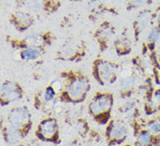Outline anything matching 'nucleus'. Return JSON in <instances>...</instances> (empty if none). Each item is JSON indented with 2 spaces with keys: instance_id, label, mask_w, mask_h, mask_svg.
Here are the masks:
<instances>
[{
  "instance_id": "nucleus-2",
  "label": "nucleus",
  "mask_w": 160,
  "mask_h": 146,
  "mask_svg": "<svg viewBox=\"0 0 160 146\" xmlns=\"http://www.w3.org/2000/svg\"><path fill=\"white\" fill-rule=\"evenodd\" d=\"M55 40V36L50 30H42L31 32L23 38H14L12 36H5V41L11 47L16 51H21L26 48L39 47L48 50Z\"/></svg>"
},
{
  "instance_id": "nucleus-27",
  "label": "nucleus",
  "mask_w": 160,
  "mask_h": 146,
  "mask_svg": "<svg viewBox=\"0 0 160 146\" xmlns=\"http://www.w3.org/2000/svg\"><path fill=\"white\" fill-rule=\"evenodd\" d=\"M158 50L160 51V41H159V43H158Z\"/></svg>"
},
{
  "instance_id": "nucleus-16",
  "label": "nucleus",
  "mask_w": 160,
  "mask_h": 146,
  "mask_svg": "<svg viewBox=\"0 0 160 146\" xmlns=\"http://www.w3.org/2000/svg\"><path fill=\"white\" fill-rule=\"evenodd\" d=\"M145 43L143 45V52L144 53H152L156 52L157 45H158L160 41V28L158 26L154 25L149 30Z\"/></svg>"
},
{
  "instance_id": "nucleus-23",
  "label": "nucleus",
  "mask_w": 160,
  "mask_h": 146,
  "mask_svg": "<svg viewBox=\"0 0 160 146\" xmlns=\"http://www.w3.org/2000/svg\"><path fill=\"white\" fill-rule=\"evenodd\" d=\"M150 127V131L152 134H156V135H160V123L158 122H154L152 123L149 125Z\"/></svg>"
},
{
  "instance_id": "nucleus-26",
  "label": "nucleus",
  "mask_w": 160,
  "mask_h": 146,
  "mask_svg": "<svg viewBox=\"0 0 160 146\" xmlns=\"http://www.w3.org/2000/svg\"><path fill=\"white\" fill-rule=\"evenodd\" d=\"M158 81L159 82V84H160V73L158 74Z\"/></svg>"
},
{
  "instance_id": "nucleus-7",
  "label": "nucleus",
  "mask_w": 160,
  "mask_h": 146,
  "mask_svg": "<svg viewBox=\"0 0 160 146\" xmlns=\"http://www.w3.org/2000/svg\"><path fill=\"white\" fill-rule=\"evenodd\" d=\"M7 121L9 125L21 134L22 138L29 132L32 127V115L26 106L12 108L9 112Z\"/></svg>"
},
{
  "instance_id": "nucleus-21",
  "label": "nucleus",
  "mask_w": 160,
  "mask_h": 146,
  "mask_svg": "<svg viewBox=\"0 0 160 146\" xmlns=\"http://www.w3.org/2000/svg\"><path fill=\"white\" fill-rule=\"evenodd\" d=\"M153 141V136L150 130H143L138 137V146H150Z\"/></svg>"
},
{
  "instance_id": "nucleus-11",
  "label": "nucleus",
  "mask_w": 160,
  "mask_h": 146,
  "mask_svg": "<svg viewBox=\"0 0 160 146\" xmlns=\"http://www.w3.org/2000/svg\"><path fill=\"white\" fill-rule=\"evenodd\" d=\"M8 21L18 32H25L34 25L36 17L34 14L21 9H17L10 13Z\"/></svg>"
},
{
  "instance_id": "nucleus-12",
  "label": "nucleus",
  "mask_w": 160,
  "mask_h": 146,
  "mask_svg": "<svg viewBox=\"0 0 160 146\" xmlns=\"http://www.w3.org/2000/svg\"><path fill=\"white\" fill-rule=\"evenodd\" d=\"M37 135L45 141H56L59 136V125L56 119L47 117L40 121L37 128Z\"/></svg>"
},
{
  "instance_id": "nucleus-8",
  "label": "nucleus",
  "mask_w": 160,
  "mask_h": 146,
  "mask_svg": "<svg viewBox=\"0 0 160 146\" xmlns=\"http://www.w3.org/2000/svg\"><path fill=\"white\" fill-rule=\"evenodd\" d=\"M117 33V29L112 23L108 20L102 22L93 33V38L101 53H104L108 51L110 45L113 44L115 40V36Z\"/></svg>"
},
{
  "instance_id": "nucleus-17",
  "label": "nucleus",
  "mask_w": 160,
  "mask_h": 146,
  "mask_svg": "<svg viewBox=\"0 0 160 146\" xmlns=\"http://www.w3.org/2000/svg\"><path fill=\"white\" fill-rule=\"evenodd\" d=\"M46 52H47V50L43 49V48H26L21 51H18V57L22 61L34 63V62H38L46 53Z\"/></svg>"
},
{
  "instance_id": "nucleus-20",
  "label": "nucleus",
  "mask_w": 160,
  "mask_h": 146,
  "mask_svg": "<svg viewBox=\"0 0 160 146\" xmlns=\"http://www.w3.org/2000/svg\"><path fill=\"white\" fill-rule=\"evenodd\" d=\"M152 0H125V7L128 11H132L138 9H144V7L151 4Z\"/></svg>"
},
{
  "instance_id": "nucleus-13",
  "label": "nucleus",
  "mask_w": 160,
  "mask_h": 146,
  "mask_svg": "<svg viewBox=\"0 0 160 146\" xmlns=\"http://www.w3.org/2000/svg\"><path fill=\"white\" fill-rule=\"evenodd\" d=\"M128 135V130L125 125L119 121H111L106 130V137L111 144H120Z\"/></svg>"
},
{
  "instance_id": "nucleus-18",
  "label": "nucleus",
  "mask_w": 160,
  "mask_h": 146,
  "mask_svg": "<svg viewBox=\"0 0 160 146\" xmlns=\"http://www.w3.org/2000/svg\"><path fill=\"white\" fill-rule=\"evenodd\" d=\"M89 7H90V13H92V16L95 17L103 13L108 12L117 14L116 9L109 8L100 0H91L89 2Z\"/></svg>"
},
{
  "instance_id": "nucleus-24",
  "label": "nucleus",
  "mask_w": 160,
  "mask_h": 146,
  "mask_svg": "<svg viewBox=\"0 0 160 146\" xmlns=\"http://www.w3.org/2000/svg\"><path fill=\"white\" fill-rule=\"evenodd\" d=\"M152 102L154 103H160V88H158L152 94Z\"/></svg>"
},
{
  "instance_id": "nucleus-19",
  "label": "nucleus",
  "mask_w": 160,
  "mask_h": 146,
  "mask_svg": "<svg viewBox=\"0 0 160 146\" xmlns=\"http://www.w3.org/2000/svg\"><path fill=\"white\" fill-rule=\"evenodd\" d=\"M4 137L5 141L10 144H16L22 138L21 134L19 133L17 130H15L9 125L5 128H4Z\"/></svg>"
},
{
  "instance_id": "nucleus-5",
  "label": "nucleus",
  "mask_w": 160,
  "mask_h": 146,
  "mask_svg": "<svg viewBox=\"0 0 160 146\" xmlns=\"http://www.w3.org/2000/svg\"><path fill=\"white\" fill-rule=\"evenodd\" d=\"M114 103V97L110 92H97L88 104V111L99 124H106Z\"/></svg>"
},
{
  "instance_id": "nucleus-25",
  "label": "nucleus",
  "mask_w": 160,
  "mask_h": 146,
  "mask_svg": "<svg viewBox=\"0 0 160 146\" xmlns=\"http://www.w3.org/2000/svg\"><path fill=\"white\" fill-rule=\"evenodd\" d=\"M156 13H157V17H156V24L155 25L158 26L160 28V5L158 7V9H156Z\"/></svg>"
},
{
  "instance_id": "nucleus-10",
  "label": "nucleus",
  "mask_w": 160,
  "mask_h": 146,
  "mask_svg": "<svg viewBox=\"0 0 160 146\" xmlns=\"http://www.w3.org/2000/svg\"><path fill=\"white\" fill-rule=\"evenodd\" d=\"M24 90L22 85L16 81L6 79L1 84L0 88V100L1 106H5L9 103H14L22 98Z\"/></svg>"
},
{
  "instance_id": "nucleus-1",
  "label": "nucleus",
  "mask_w": 160,
  "mask_h": 146,
  "mask_svg": "<svg viewBox=\"0 0 160 146\" xmlns=\"http://www.w3.org/2000/svg\"><path fill=\"white\" fill-rule=\"evenodd\" d=\"M63 90L59 99L63 102L81 103L86 98L91 89V83L86 74L77 70H67L60 73Z\"/></svg>"
},
{
  "instance_id": "nucleus-22",
  "label": "nucleus",
  "mask_w": 160,
  "mask_h": 146,
  "mask_svg": "<svg viewBox=\"0 0 160 146\" xmlns=\"http://www.w3.org/2000/svg\"><path fill=\"white\" fill-rule=\"evenodd\" d=\"M58 93L56 92V90H54V88L52 87L51 84L46 87V89L43 90V93H42V97L45 102L47 103H50L54 101L55 97H56Z\"/></svg>"
},
{
  "instance_id": "nucleus-9",
  "label": "nucleus",
  "mask_w": 160,
  "mask_h": 146,
  "mask_svg": "<svg viewBox=\"0 0 160 146\" xmlns=\"http://www.w3.org/2000/svg\"><path fill=\"white\" fill-rule=\"evenodd\" d=\"M157 13L149 9H142L139 11L132 22L133 38L136 42H138L141 35L144 30L151 29L156 24Z\"/></svg>"
},
{
  "instance_id": "nucleus-6",
  "label": "nucleus",
  "mask_w": 160,
  "mask_h": 146,
  "mask_svg": "<svg viewBox=\"0 0 160 146\" xmlns=\"http://www.w3.org/2000/svg\"><path fill=\"white\" fill-rule=\"evenodd\" d=\"M15 4L18 9L38 15H50L61 7V0H16Z\"/></svg>"
},
{
  "instance_id": "nucleus-15",
  "label": "nucleus",
  "mask_w": 160,
  "mask_h": 146,
  "mask_svg": "<svg viewBox=\"0 0 160 146\" xmlns=\"http://www.w3.org/2000/svg\"><path fill=\"white\" fill-rule=\"evenodd\" d=\"M113 47L116 54L119 57H126L132 52V42L127 31H122L114 40Z\"/></svg>"
},
{
  "instance_id": "nucleus-4",
  "label": "nucleus",
  "mask_w": 160,
  "mask_h": 146,
  "mask_svg": "<svg viewBox=\"0 0 160 146\" xmlns=\"http://www.w3.org/2000/svg\"><path fill=\"white\" fill-rule=\"evenodd\" d=\"M88 43L82 38L71 37L66 39L57 51L54 58L58 61L79 63L87 56Z\"/></svg>"
},
{
  "instance_id": "nucleus-3",
  "label": "nucleus",
  "mask_w": 160,
  "mask_h": 146,
  "mask_svg": "<svg viewBox=\"0 0 160 146\" xmlns=\"http://www.w3.org/2000/svg\"><path fill=\"white\" fill-rule=\"evenodd\" d=\"M122 66L115 61L102 57H96L92 62V76L100 85H112L119 79Z\"/></svg>"
},
{
  "instance_id": "nucleus-29",
  "label": "nucleus",
  "mask_w": 160,
  "mask_h": 146,
  "mask_svg": "<svg viewBox=\"0 0 160 146\" xmlns=\"http://www.w3.org/2000/svg\"><path fill=\"white\" fill-rule=\"evenodd\" d=\"M159 111H160V107H159Z\"/></svg>"
},
{
  "instance_id": "nucleus-28",
  "label": "nucleus",
  "mask_w": 160,
  "mask_h": 146,
  "mask_svg": "<svg viewBox=\"0 0 160 146\" xmlns=\"http://www.w3.org/2000/svg\"><path fill=\"white\" fill-rule=\"evenodd\" d=\"M124 146H132V145H130V144H126V145H124Z\"/></svg>"
},
{
  "instance_id": "nucleus-14",
  "label": "nucleus",
  "mask_w": 160,
  "mask_h": 146,
  "mask_svg": "<svg viewBox=\"0 0 160 146\" xmlns=\"http://www.w3.org/2000/svg\"><path fill=\"white\" fill-rule=\"evenodd\" d=\"M138 77L132 71L126 75L122 73L121 77H119L118 79V90L121 93V96L129 97L138 87Z\"/></svg>"
}]
</instances>
